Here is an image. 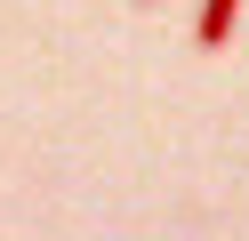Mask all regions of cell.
<instances>
[{
  "label": "cell",
  "mask_w": 249,
  "mask_h": 241,
  "mask_svg": "<svg viewBox=\"0 0 249 241\" xmlns=\"http://www.w3.org/2000/svg\"><path fill=\"white\" fill-rule=\"evenodd\" d=\"M145 8H153V0H145Z\"/></svg>",
  "instance_id": "7a4b0ae2"
},
{
  "label": "cell",
  "mask_w": 249,
  "mask_h": 241,
  "mask_svg": "<svg viewBox=\"0 0 249 241\" xmlns=\"http://www.w3.org/2000/svg\"><path fill=\"white\" fill-rule=\"evenodd\" d=\"M233 16H241V0H201L193 40H201V48H225V40H233Z\"/></svg>",
  "instance_id": "6da1fadb"
}]
</instances>
